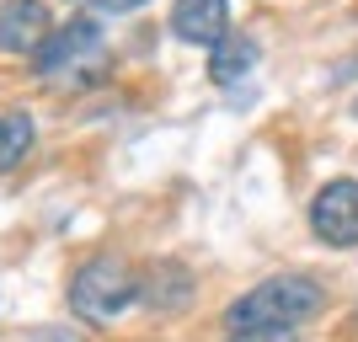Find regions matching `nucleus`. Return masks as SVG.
I'll list each match as a JSON object with an SVG mask.
<instances>
[{
  "label": "nucleus",
  "instance_id": "f257e3e1",
  "mask_svg": "<svg viewBox=\"0 0 358 342\" xmlns=\"http://www.w3.org/2000/svg\"><path fill=\"white\" fill-rule=\"evenodd\" d=\"M321 305H327L321 278H310V273H273V278L252 283L224 311V327L230 332H294L310 315H321Z\"/></svg>",
  "mask_w": 358,
  "mask_h": 342
},
{
  "label": "nucleus",
  "instance_id": "f03ea898",
  "mask_svg": "<svg viewBox=\"0 0 358 342\" xmlns=\"http://www.w3.org/2000/svg\"><path fill=\"white\" fill-rule=\"evenodd\" d=\"M38 64V80L54 91H86V86H102L107 75V32L96 27V16H75L64 22L59 32H48V43L32 54Z\"/></svg>",
  "mask_w": 358,
  "mask_h": 342
},
{
  "label": "nucleus",
  "instance_id": "7ed1b4c3",
  "mask_svg": "<svg viewBox=\"0 0 358 342\" xmlns=\"http://www.w3.org/2000/svg\"><path fill=\"white\" fill-rule=\"evenodd\" d=\"M134 289H139V278L129 273L123 257H91L70 278V311L86 327H107V321H118L134 305Z\"/></svg>",
  "mask_w": 358,
  "mask_h": 342
},
{
  "label": "nucleus",
  "instance_id": "20e7f679",
  "mask_svg": "<svg viewBox=\"0 0 358 342\" xmlns=\"http://www.w3.org/2000/svg\"><path fill=\"white\" fill-rule=\"evenodd\" d=\"M310 236L321 246H358V177H337L310 198Z\"/></svg>",
  "mask_w": 358,
  "mask_h": 342
},
{
  "label": "nucleus",
  "instance_id": "39448f33",
  "mask_svg": "<svg viewBox=\"0 0 358 342\" xmlns=\"http://www.w3.org/2000/svg\"><path fill=\"white\" fill-rule=\"evenodd\" d=\"M198 294V278L182 268L177 257H161V262H150L139 273V289H134V305H145L150 315H177L187 311Z\"/></svg>",
  "mask_w": 358,
  "mask_h": 342
},
{
  "label": "nucleus",
  "instance_id": "423d86ee",
  "mask_svg": "<svg viewBox=\"0 0 358 342\" xmlns=\"http://www.w3.org/2000/svg\"><path fill=\"white\" fill-rule=\"evenodd\" d=\"M54 32L43 0H6L0 6V54H38Z\"/></svg>",
  "mask_w": 358,
  "mask_h": 342
},
{
  "label": "nucleus",
  "instance_id": "0eeeda50",
  "mask_svg": "<svg viewBox=\"0 0 358 342\" xmlns=\"http://www.w3.org/2000/svg\"><path fill=\"white\" fill-rule=\"evenodd\" d=\"M171 32L182 43L214 48L230 32V0H177L171 6Z\"/></svg>",
  "mask_w": 358,
  "mask_h": 342
},
{
  "label": "nucleus",
  "instance_id": "6e6552de",
  "mask_svg": "<svg viewBox=\"0 0 358 342\" xmlns=\"http://www.w3.org/2000/svg\"><path fill=\"white\" fill-rule=\"evenodd\" d=\"M257 54H262V48H257V38H246V32H241V38H230V32H224L220 43L209 48V75H214V86H236L241 75L257 64Z\"/></svg>",
  "mask_w": 358,
  "mask_h": 342
},
{
  "label": "nucleus",
  "instance_id": "1a4fd4ad",
  "mask_svg": "<svg viewBox=\"0 0 358 342\" xmlns=\"http://www.w3.org/2000/svg\"><path fill=\"white\" fill-rule=\"evenodd\" d=\"M27 150H32V118L22 113V107L0 113V171H11Z\"/></svg>",
  "mask_w": 358,
  "mask_h": 342
},
{
  "label": "nucleus",
  "instance_id": "9d476101",
  "mask_svg": "<svg viewBox=\"0 0 358 342\" xmlns=\"http://www.w3.org/2000/svg\"><path fill=\"white\" fill-rule=\"evenodd\" d=\"M16 342H86V332H75V327H27Z\"/></svg>",
  "mask_w": 358,
  "mask_h": 342
},
{
  "label": "nucleus",
  "instance_id": "9b49d317",
  "mask_svg": "<svg viewBox=\"0 0 358 342\" xmlns=\"http://www.w3.org/2000/svg\"><path fill=\"white\" fill-rule=\"evenodd\" d=\"M230 342H299L294 332H230Z\"/></svg>",
  "mask_w": 358,
  "mask_h": 342
},
{
  "label": "nucleus",
  "instance_id": "f8f14e48",
  "mask_svg": "<svg viewBox=\"0 0 358 342\" xmlns=\"http://www.w3.org/2000/svg\"><path fill=\"white\" fill-rule=\"evenodd\" d=\"M134 6H145V0H96V11H134Z\"/></svg>",
  "mask_w": 358,
  "mask_h": 342
}]
</instances>
